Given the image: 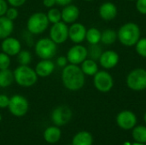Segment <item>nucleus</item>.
Masks as SVG:
<instances>
[{
	"label": "nucleus",
	"mask_w": 146,
	"mask_h": 145,
	"mask_svg": "<svg viewBox=\"0 0 146 145\" xmlns=\"http://www.w3.org/2000/svg\"><path fill=\"white\" fill-rule=\"evenodd\" d=\"M61 79L63 86L70 91L81 90L86 83V75L79 65L68 63L62 68Z\"/></svg>",
	"instance_id": "obj_1"
},
{
	"label": "nucleus",
	"mask_w": 146,
	"mask_h": 145,
	"mask_svg": "<svg viewBox=\"0 0 146 145\" xmlns=\"http://www.w3.org/2000/svg\"><path fill=\"white\" fill-rule=\"evenodd\" d=\"M141 36L140 27L134 22H127L123 24L117 32V38L121 44L132 47L139 40Z\"/></svg>",
	"instance_id": "obj_2"
},
{
	"label": "nucleus",
	"mask_w": 146,
	"mask_h": 145,
	"mask_svg": "<svg viewBox=\"0 0 146 145\" xmlns=\"http://www.w3.org/2000/svg\"><path fill=\"white\" fill-rule=\"evenodd\" d=\"M15 82L25 88L32 87L38 81V75L34 68H31L29 65H19L13 71Z\"/></svg>",
	"instance_id": "obj_3"
},
{
	"label": "nucleus",
	"mask_w": 146,
	"mask_h": 145,
	"mask_svg": "<svg viewBox=\"0 0 146 145\" xmlns=\"http://www.w3.org/2000/svg\"><path fill=\"white\" fill-rule=\"evenodd\" d=\"M50 21L46 13L35 12L32 14L27 21V31L33 35H39L44 33L49 27Z\"/></svg>",
	"instance_id": "obj_4"
},
{
	"label": "nucleus",
	"mask_w": 146,
	"mask_h": 145,
	"mask_svg": "<svg viewBox=\"0 0 146 145\" xmlns=\"http://www.w3.org/2000/svg\"><path fill=\"white\" fill-rule=\"evenodd\" d=\"M34 52L40 59L52 60L57 53V44L50 38H41L34 44Z\"/></svg>",
	"instance_id": "obj_5"
},
{
	"label": "nucleus",
	"mask_w": 146,
	"mask_h": 145,
	"mask_svg": "<svg viewBox=\"0 0 146 145\" xmlns=\"http://www.w3.org/2000/svg\"><path fill=\"white\" fill-rule=\"evenodd\" d=\"M127 85L134 91H141L146 89V69L138 68L133 69L127 76Z\"/></svg>",
	"instance_id": "obj_6"
},
{
	"label": "nucleus",
	"mask_w": 146,
	"mask_h": 145,
	"mask_svg": "<svg viewBox=\"0 0 146 145\" xmlns=\"http://www.w3.org/2000/svg\"><path fill=\"white\" fill-rule=\"evenodd\" d=\"M8 109L12 115L15 117H23L27 114L29 109L28 100L20 94L13 95L9 97Z\"/></svg>",
	"instance_id": "obj_7"
},
{
	"label": "nucleus",
	"mask_w": 146,
	"mask_h": 145,
	"mask_svg": "<svg viewBox=\"0 0 146 145\" xmlns=\"http://www.w3.org/2000/svg\"><path fill=\"white\" fill-rule=\"evenodd\" d=\"M93 85L98 91L107 93L110 91L114 86V79L106 70H99L93 76Z\"/></svg>",
	"instance_id": "obj_8"
},
{
	"label": "nucleus",
	"mask_w": 146,
	"mask_h": 145,
	"mask_svg": "<svg viewBox=\"0 0 146 145\" xmlns=\"http://www.w3.org/2000/svg\"><path fill=\"white\" fill-rule=\"evenodd\" d=\"M49 38L57 45L64 44L68 39V26L62 21L52 24L49 31Z\"/></svg>",
	"instance_id": "obj_9"
},
{
	"label": "nucleus",
	"mask_w": 146,
	"mask_h": 145,
	"mask_svg": "<svg viewBox=\"0 0 146 145\" xmlns=\"http://www.w3.org/2000/svg\"><path fill=\"white\" fill-rule=\"evenodd\" d=\"M73 112L68 106L60 105L55 108L51 112V121L56 126H62L67 125L72 119Z\"/></svg>",
	"instance_id": "obj_10"
},
{
	"label": "nucleus",
	"mask_w": 146,
	"mask_h": 145,
	"mask_svg": "<svg viewBox=\"0 0 146 145\" xmlns=\"http://www.w3.org/2000/svg\"><path fill=\"white\" fill-rule=\"evenodd\" d=\"M66 56L68 63L80 65L86 58H88L87 48L81 44H75L68 50Z\"/></svg>",
	"instance_id": "obj_11"
},
{
	"label": "nucleus",
	"mask_w": 146,
	"mask_h": 145,
	"mask_svg": "<svg viewBox=\"0 0 146 145\" xmlns=\"http://www.w3.org/2000/svg\"><path fill=\"white\" fill-rule=\"evenodd\" d=\"M116 123L123 130H132L137 124V116L130 110H123L117 115Z\"/></svg>",
	"instance_id": "obj_12"
},
{
	"label": "nucleus",
	"mask_w": 146,
	"mask_h": 145,
	"mask_svg": "<svg viewBox=\"0 0 146 145\" xmlns=\"http://www.w3.org/2000/svg\"><path fill=\"white\" fill-rule=\"evenodd\" d=\"M86 27L80 22H74L68 26V39L72 43L81 44L86 39Z\"/></svg>",
	"instance_id": "obj_13"
},
{
	"label": "nucleus",
	"mask_w": 146,
	"mask_h": 145,
	"mask_svg": "<svg viewBox=\"0 0 146 145\" xmlns=\"http://www.w3.org/2000/svg\"><path fill=\"white\" fill-rule=\"evenodd\" d=\"M0 47L3 52L9 56H14L21 50V43L18 38L9 36L2 40Z\"/></svg>",
	"instance_id": "obj_14"
},
{
	"label": "nucleus",
	"mask_w": 146,
	"mask_h": 145,
	"mask_svg": "<svg viewBox=\"0 0 146 145\" xmlns=\"http://www.w3.org/2000/svg\"><path fill=\"white\" fill-rule=\"evenodd\" d=\"M120 61V56L118 53L115 50H106L103 51L98 62L100 66L104 69H111L117 66Z\"/></svg>",
	"instance_id": "obj_15"
},
{
	"label": "nucleus",
	"mask_w": 146,
	"mask_h": 145,
	"mask_svg": "<svg viewBox=\"0 0 146 145\" xmlns=\"http://www.w3.org/2000/svg\"><path fill=\"white\" fill-rule=\"evenodd\" d=\"M56 69V64L52 60L41 59L35 66V72L38 78H47L50 76Z\"/></svg>",
	"instance_id": "obj_16"
},
{
	"label": "nucleus",
	"mask_w": 146,
	"mask_h": 145,
	"mask_svg": "<svg viewBox=\"0 0 146 145\" xmlns=\"http://www.w3.org/2000/svg\"><path fill=\"white\" fill-rule=\"evenodd\" d=\"M61 13H62V21L68 25L77 21V20L80 17V11L76 5L71 3L67 6H64L61 10Z\"/></svg>",
	"instance_id": "obj_17"
},
{
	"label": "nucleus",
	"mask_w": 146,
	"mask_h": 145,
	"mask_svg": "<svg viewBox=\"0 0 146 145\" xmlns=\"http://www.w3.org/2000/svg\"><path fill=\"white\" fill-rule=\"evenodd\" d=\"M118 13L117 7L115 3L111 2H105L102 3L98 9V15L105 21H110L114 20Z\"/></svg>",
	"instance_id": "obj_18"
},
{
	"label": "nucleus",
	"mask_w": 146,
	"mask_h": 145,
	"mask_svg": "<svg viewBox=\"0 0 146 145\" xmlns=\"http://www.w3.org/2000/svg\"><path fill=\"white\" fill-rule=\"evenodd\" d=\"M44 139L46 143L54 144L59 142L62 138V131L59 126H51L47 127L44 132Z\"/></svg>",
	"instance_id": "obj_19"
},
{
	"label": "nucleus",
	"mask_w": 146,
	"mask_h": 145,
	"mask_svg": "<svg viewBox=\"0 0 146 145\" xmlns=\"http://www.w3.org/2000/svg\"><path fill=\"white\" fill-rule=\"evenodd\" d=\"M14 21L5 15L0 16V39L3 40L12 35L14 32Z\"/></svg>",
	"instance_id": "obj_20"
},
{
	"label": "nucleus",
	"mask_w": 146,
	"mask_h": 145,
	"mask_svg": "<svg viewBox=\"0 0 146 145\" xmlns=\"http://www.w3.org/2000/svg\"><path fill=\"white\" fill-rule=\"evenodd\" d=\"M92 144L93 137L91 132L86 131L77 132L72 139V145H92Z\"/></svg>",
	"instance_id": "obj_21"
},
{
	"label": "nucleus",
	"mask_w": 146,
	"mask_h": 145,
	"mask_svg": "<svg viewBox=\"0 0 146 145\" xmlns=\"http://www.w3.org/2000/svg\"><path fill=\"white\" fill-rule=\"evenodd\" d=\"M80 68L86 76H94L99 71L98 62L90 58H86L80 64Z\"/></svg>",
	"instance_id": "obj_22"
},
{
	"label": "nucleus",
	"mask_w": 146,
	"mask_h": 145,
	"mask_svg": "<svg viewBox=\"0 0 146 145\" xmlns=\"http://www.w3.org/2000/svg\"><path fill=\"white\" fill-rule=\"evenodd\" d=\"M15 82L14 73L9 68L0 70V88H7Z\"/></svg>",
	"instance_id": "obj_23"
},
{
	"label": "nucleus",
	"mask_w": 146,
	"mask_h": 145,
	"mask_svg": "<svg viewBox=\"0 0 146 145\" xmlns=\"http://www.w3.org/2000/svg\"><path fill=\"white\" fill-rule=\"evenodd\" d=\"M101 34L102 32L99 29L96 27H91L86 30V40L88 42L89 44H99V42L101 41Z\"/></svg>",
	"instance_id": "obj_24"
},
{
	"label": "nucleus",
	"mask_w": 146,
	"mask_h": 145,
	"mask_svg": "<svg viewBox=\"0 0 146 145\" xmlns=\"http://www.w3.org/2000/svg\"><path fill=\"white\" fill-rule=\"evenodd\" d=\"M117 39H118L117 32L115 30L105 29L104 31L102 32L100 42H102L104 44H106V45H111L115 44Z\"/></svg>",
	"instance_id": "obj_25"
},
{
	"label": "nucleus",
	"mask_w": 146,
	"mask_h": 145,
	"mask_svg": "<svg viewBox=\"0 0 146 145\" xmlns=\"http://www.w3.org/2000/svg\"><path fill=\"white\" fill-rule=\"evenodd\" d=\"M132 136L136 143L146 144V126H135L133 128Z\"/></svg>",
	"instance_id": "obj_26"
},
{
	"label": "nucleus",
	"mask_w": 146,
	"mask_h": 145,
	"mask_svg": "<svg viewBox=\"0 0 146 145\" xmlns=\"http://www.w3.org/2000/svg\"><path fill=\"white\" fill-rule=\"evenodd\" d=\"M87 52H88V58L92 59L97 62L99 60L103 53V50H102V47L98 44H90V46L87 48Z\"/></svg>",
	"instance_id": "obj_27"
},
{
	"label": "nucleus",
	"mask_w": 146,
	"mask_h": 145,
	"mask_svg": "<svg viewBox=\"0 0 146 145\" xmlns=\"http://www.w3.org/2000/svg\"><path fill=\"white\" fill-rule=\"evenodd\" d=\"M16 56L19 65H30L33 61L32 53L27 50H21Z\"/></svg>",
	"instance_id": "obj_28"
},
{
	"label": "nucleus",
	"mask_w": 146,
	"mask_h": 145,
	"mask_svg": "<svg viewBox=\"0 0 146 145\" xmlns=\"http://www.w3.org/2000/svg\"><path fill=\"white\" fill-rule=\"evenodd\" d=\"M46 15L50 23L51 24H55L62 21V13H61V10L57 8L53 7V8L49 9L46 13Z\"/></svg>",
	"instance_id": "obj_29"
},
{
	"label": "nucleus",
	"mask_w": 146,
	"mask_h": 145,
	"mask_svg": "<svg viewBox=\"0 0 146 145\" xmlns=\"http://www.w3.org/2000/svg\"><path fill=\"white\" fill-rule=\"evenodd\" d=\"M134 46L138 55L146 58V38H140Z\"/></svg>",
	"instance_id": "obj_30"
},
{
	"label": "nucleus",
	"mask_w": 146,
	"mask_h": 145,
	"mask_svg": "<svg viewBox=\"0 0 146 145\" xmlns=\"http://www.w3.org/2000/svg\"><path fill=\"white\" fill-rule=\"evenodd\" d=\"M10 63H11L10 56L5 54L4 52L1 51L0 52V70L9 68Z\"/></svg>",
	"instance_id": "obj_31"
},
{
	"label": "nucleus",
	"mask_w": 146,
	"mask_h": 145,
	"mask_svg": "<svg viewBox=\"0 0 146 145\" xmlns=\"http://www.w3.org/2000/svg\"><path fill=\"white\" fill-rule=\"evenodd\" d=\"M19 15V11L17 9V8H15V7H9L7 11H6V14H5V16L7 18H9V20L11 21H15V19H17Z\"/></svg>",
	"instance_id": "obj_32"
},
{
	"label": "nucleus",
	"mask_w": 146,
	"mask_h": 145,
	"mask_svg": "<svg viewBox=\"0 0 146 145\" xmlns=\"http://www.w3.org/2000/svg\"><path fill=\"white\" fill-rule=\"evenodd\" d=\"M55 64H56L57 67L61 68H65V67L68 64V61L67 56H58V57L56 59Z\"/></svg>",
	"instance_id": "obj_33"
},
{
	"label": "nucleus",
	"mask_w": 146,
	"mask_h": 145,
	"mask_svg": "<svg viewBox=\"0 0 146 145\" xmlns=\"http://www.w3.org/2000/svg\"><path fill=\"white\" fill-rule=\"evenodd\" d=\"M136 9L140 14L146 15V0H136Z\"/></svg>",
	"instance_id": "obj_34"
},
{
	"label": "nucleus",
	"mask_w": 146,
	"mask_h": 145,
	"mask_svg": "<svg viewBox=\"0 0 146 145\" xmlns=\"http://www.w3.org/2000/svg\"><path fill=\"white\" fill-rule=\"evenodd\" d=\"M9 103V97L5 94H0V109L8 108Z\"/></svg>",
	"instance_id": "obj_35"
},
{
	"label": "nucleus",
	"mask_w": 146,
	"mask_h": 145,
	"mask_svg": "<svg viewBox=\"0 0 146 145\" xmlns=\"http://www.w3.org/2000/svg\"><path fill=\"white\" fill-rule=\"evenodd\" d=\"M6 1H7L8 4H9L11 7L19 8V7H21L22 5H24L27 0H6Z\"/></svg>",
	"instance_id": "obj_36"
},
{
	"label": "nucleus",
	"mask_w": 146,
	"mask_h": 145,
	"mask_svg": "<svg viewBox=\"0 0 146 145\" xmlns=\"http://www.w3.org/2000/svg\"><path fill=\"white\" fill-rule=\"evenodd\" d=\"M8 3L6 0H0V16H3L6 14V11L9 8Z\"/></svg>",
	"instance_id": "obj_37"
},
{
	"label": "nucleus",
	"mask_w": 146,
	"mask_h": 145,
	"mask_svg": "<svg viewBox=\"0 0 146 145\" xmlns=\"http://www.w3.org/2000/svg\"><path fill=\"white\" fill-rule=\"evenodd\" d=\"M56 4V0H43V5L47 9L53 8Z\"/></svg>",
	"instance_id": "obj_38"
},
{
	"label": "nucleus",
	"mask_w": 146,
	"mask_h": 145,
	"mask_svg": "<svg viewBox=\"0 0 146 145\" xmlns=\"http://www.w3.org/2000/svg\"><path fill=\"white\" fill-rule=\"evenodd\" d=\"M72 2H73V0H56V3L59 6H62V7L71 4Z\"/></svg>",
	"instance_id": "obj_39"
},
{
	"label": "nucleus",
	"mask_w": 146,
	"mask_h": 145,
	"mask_svg": "<svg viewBox=\"0 0 146 145\" xmlns=\"http://www.w3.org/2000/svg\"><path fill=\"white\" fill-rule=\"evenodd\" d=\"M132 145H146V144H140V143H136V142H135L133 144H132Z\"/></svg>",
	"instance_id": "obj_40"
},
{
	"label": "nucleus",
	"mask_w": 146,
	"mask_h": 145,
	"mask_svg": "<svg viewBox=\"0 0 146 145\" xmlns=\"http://www.w3.org/2000/svg\"><path fill=\"white\" fill-rule=\"evenodd\" d=\"M144 121H145V122L146 123V112L145 113V115H144Z\"/></svg>",
	"instance_id": "obj_41"
},
{
	"label": "nucleus",
	"mask_w": 146,
	"mask_h": 145,
	"mask_svg": "<svg viewBox=\"0 0 146 145\" xmlns=\"http://www.w3.org/2000/svg\"><path fill=\"white\" fill-rule=\"evenodd\" d=\"M84 1H86V2H92V1H93V0H84Z\"/></svg>",
	"instance_id": "obj_42"
},
{
	"label": "nucleus",
	"mask_w": 146,
	"mask_h": 145,
	"mask_svg": "<svg viewBox=\"0 0 146 145\" xmlns=\"http://www.w3.org/2000/svg\"><path fill=\"white\" fill-rule=\"evenodd\" d=\"M1 121H2V115H1V114H0V122H1Z\"/></svg>",
	"instance_id": "obj_43"
},
{
	"label": "nucleus",
	"mask_w": 146,
	"mask_h": 145,
	"mask_svg": "<svg viewBox=\"0 0 146 145\" xmlns=\"http://www.w3.org/2000/svg\"><path fill=\"white\" fill-rule=\"evenodd\" d=\"M127 1H136V0H127Z\"/></svg>",
	"instance_id": "obj_44"
},
{
	"label": "nucleus",
	"mask_w": 146,
	"mask_h": 145,
	"mask_svg": "<svg viewBox=\"0 0 146 145\" xmlns=\"http://www.w3.org/2000/svg\"><path fill=\"white\" fill-rule=\"evenodd\" d=\"M68 145H72V144H68Z\"/></svg>",
	"instance_id": "obj_45"
},
{
	"label": "nucleus",
	"mask_w": 146,
	"mask_h": 145,
	"mask_svg": "<svg viewBox=\"0 0 146 145\" xmlns=\"http://www.w3.org/2000/svg\"><path fill=\"white\" fill-rule=\"evenodd\" d=\"M145 90H146V89H145Z\"/></svg>",
	"instance_id": "obj_46"
}]
</instances>
